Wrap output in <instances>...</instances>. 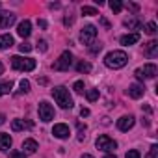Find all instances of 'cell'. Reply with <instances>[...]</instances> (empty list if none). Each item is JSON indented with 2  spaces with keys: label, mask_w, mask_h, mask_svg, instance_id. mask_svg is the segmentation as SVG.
I'll return each mask as SVG.
<instances>
[{
  "label": "cell",
  "mask_w": 158,
  "mask_h": 158,
  "mask_svg": "<svg viewBox=\"0 0 158 158\" xmlns=\"http://www.w3.org/2000/svg\"><path fill=\"white\" fill-rule=\"evenodd\" d=\"M127 61H128V56H127V52H123V50H112V52H108L106 58H104V63H106V67H110V69H121V67L127 65Z\"/></svg>",
  "instance_id": "6da1fadb"
},
{
  "label": "cell",
  "mask_w": 158,
  "mask_h": 158,
  "mask_svg": "<svg viewBox=\"0 0 158 158\" xmlns=\"http://www.w3.org/2000/svg\"><path fill=\"white\" fill-rule=\"evenodd\" d=\"M52 97H54V101L60 104V108H73L74 106V102H73V97L69 95V89L67 88H63V86H58V88H54L52 89Z\"/></svg>",
  "instance_id": "7a4b0ae2"
},
{
  "label": "cell",
  "mask_w": 158,
  "mask_h": 158,
  "mask_svg": "<svg viewBox=\"0 0 158 158\" xmlns=\"http://www.w3.org/2000/svg\"><path fill=\"white\" fill-rule=\"evenodd\" d=\"M11 67L15 71H26V73H30V71L35 69V60L23 58V56H13L11 58Z\"/></svg>",
  "instance_id": "3957f363"
},
{
  "label": "cell",
  "mask_w": 158,
  "mask_h": 158,
  "mask_svg": "<svg viewBox=\"0 0 158 158\" xmlns=\"http://www.w3.org/2000/svg\"><path fill=\"white\" fill-rule=\"evenodd\" d=\"M134 74H136L138 80H149V78H154V76L158 74V69H156L154 63H147V65H143V67H138V69L134 71Z\"/></svg>",
  "instance_id": "277c9868"
},
{
  "label": "cell",
  "mask_w": 158,
  "mask_h": 158,
  "mask_svg": "<svg viewBox=\"0 0 158 158\" xmlns=\"http://www.w3.org/2000/svg\"><path fill=\"white\" fill-rule=\"evenodd\" d=\"M95 145H97V149H101V151H104V152H112V154H114V151L117 149V143H115L110 136H106V134L99 136L97 141H95Z\"/></svg>",
  "instance_id": "5b68a950"
},
{
  "label": "cell",
  "mask_w": 158,
  "mask_h": 158,
  "mask_svg": "<svg viewBox=\"0 0 158 158\" xmlns=\"http://www.w3.org/2000/svg\"><path fill=\"white\" fill-rule=\"evenodd\" d=\"M71 63H73V54H71L69 50H65V52L52 63V69H54V71H69Z\"/></svg>",
  "instance_id": "8992f818"
},
{
  "label": "cell",
  "mask_w": 158,
  "mask_h": 158,
  "mask_svg": "<svg viewBox=\"0 0 158 158\" xmlns=\"http://www.w3.org/2000/svg\"><path fill=\"white\" fill-rule=\"evenodd\" d=\"M95 37H97V28H95L93 24H88V26L82 28V32H80V41H82L84 45H91V43L95 41Z\"/></svg>",
  "instance_id": "52a82bcc"
},
{
  "label": "cell",
  "mask_w": 158,
  "mask_h": 158,
  "mask_svg": "<svg viewBox=\"0 0 158 158\" xmlns=\"http://www.w3.org/2000/svg\"><path fill=\"white\" fill-rule=\"evenodd\" d=\"M37 110H39V119H41V121L48 123V121H52V119H54V108H52L47 101H41Z\"/></svg>",
  "instance_id": "ba28073f"
},
{
  "label": "cell",
  "mask_w": 158,
  "mask_h": 158,
  "mask_svg": "<svg viewBox=\"0 0 158 158\" xmlns=\"http://www.w3.org/2000/svg\"><path fill=\"white\" fill-rule=\"evenodd\" d=\"M134 123H136L134 115H123L121 119H117V128L121 132H127V130H130L134 127Z\"/></svg>",
  "instance_id": "9c48e42d"
},
{
  "label": "cell",
  "mask_w": 158,
  "mask_h": 158,
  "mask_svg": "<svg viewBox=\"0 0 158 158\" xmlns=\"http://www.w3.org/2000/svg\"><path fill=\"white\" fill-rule=\"evenodd\" d=\"M52 134H54V138L65 139V138H69V136H71V130H69V127H67V125H63V123H58V125H54V128H52Z\"/></svg>",
  "instance_id": "30bf717a"
},
{
  "label": "cell",
  "mask_w": 158,
  "mask_h": 158,
  "mask_svg": "<svg viewBox=\"0 0 158 158\" xmlns=\"http://www.w3.org/2000/svg\"><path fill=\"white\" fill-rule=\"evenodd\" d=\"M143 93H145V88H143L141 84H130L128 89H127V95H128L130 99H141Z\"/></svg>",
  "instance_id": "8fae6325"
},
{
  "label": "cell",
  "mask_w": 158,
  "mask_h": 158,
  "mask_svg": "<svg viewBox=\"0 0 158 158\" xmlns=\"http://www.w3.org/2000/svg\"><path fill=\"white\" fill-rule=\"evenodd\" d=\"M24 128H34V123L32 121H26V119H13L11 121V130L13 132L24 130Z\"/></svg>",
  "instance_id": "7c38bea8"
},
{
  "label": "cell",
  "mask_w": 158,
  "mask_h": 158,
  "mask_svg": "<svg viewBox=\"0 0 158 158\" xmlns=\"http://www.w3.org/2000/svg\"><path fill=\"white\" fill-rule=\"evenodd\" d=\"M35 151H37V141H35V139L28 138V139L23 141V152H24V154H34Z\"/></svg>",
  "instance_id": "4fadbf2b"
},
{
  "label": "cell",
  "mask_w": 158,
  "mask_h": 158,
  "mask_svg": "<svg viewBox=\"0 0 158 158\" xmlns=\"http://www.w3.org/2000/svg\"><path fill=\"white\" fill-rule=\"evenodd\" d=\"M17 34L24 39V37H28L30 34H32V23L30 21H23L21 24H19V28H17Z\"/></svg>",
  "instance_id": "5bb4252c"
},
{
  "label": "cell",
  "mask_w": 158,
  "mask_h": 158,
  "mask_svg": "<svg viewBox=\"0 0 158 158\" xmlns=\"http://www.w3.org/2000/svg\"><path fill=\"white\" fill-rule=\"evenodd\" d=\"M15 23V15L11 13H0V28H10Z\"/></svg>",
  "instance_id": "9a60e30c"
},
{
  "label": "cell",
  "mask_w": 158,
  "mask_h": 158,
  "mask_svg": "<svg viewBox=\"0 0 158 158\" xmlns=\"http://www.w3.org/2000/svg\"><path fill=\"white\" fill-rule=\"evenodd\" d=\"M145 54H147L149 58H156V56H158V43H156V41H149V43L145 45Z\"/></svg>",
  "instance_id": "2e32d148"
},
{
  "label": "cell",
  "mask_w": 158,
  "mask_h": 158,
  "mask_svg": "<svg viewBox=\"0 0 158 158\" xmlns=\"http://www.w3.org/2000/svg\"><path fill=\"white\" fill-rule=\"evenodd\" d=\"M138 41H139V34H127V35L121 37V45H125V47L134 45V43H138Z\"/></svg>",
  "instance_id": "e0dca14e"
},
{
  "label": "cell",
  "mask_w": 158,
  "mask_h": 158,
  "mask_svg": "<svg viewBox=\"0 0 158 158\" xmlns=\"http://www.w3.org/2000/svg\"><path fill=\"white\" fill-rule=\"evenodd\" d=\"M10 147H11V136L2 132L0 134V151H8Z\"/></svg>",
  "instance_id": "ac0fdd59"
},
{
  "label": "cell",
  "mask_w": 158,
  "mask_h": 158,
  "mask_svg": "<svg viewBox=\"0 0 158 158\" xmlns=\"http://www.w3.org/2000/svg\"><path fill=\"white\" fill-rule=\"evenodd\" d=\"M10 47H13V37H11L10 34L0 35V50H6V48H10Z\"/></svg>",
  "instance_id": "d6986e66"
},
{
  "label": "cell",
  "mask_w": 158,
  "mask_h": 158,
  "mask_svg": "<svg viewBox=\"0 0 158 158\" xmlns=\"http://www.w3.org/2000/svg\"><path fill=\"white\" fill-rule=\"evenodd\" d=\"M11 89H13V82H11V80L0 82V95H8Z\"/></svg>",
  "instance_id": "ffe728a7"
},
{
  "label": "cell",
  "mask_w": 158,
  "mask_h": 158,
  "mask_svg": "<svg viewBox=\"0 0 158 158\" xmlns=\"http://www.w3.org/2000/svg\"><path fill=\"white\" fill-rule=\"evenodd\" d=\"M76 71L78 73H89L91 71V63H88V61H80L76 65Z\"/></svg>",
  "instance_id": "44dd1931"
},
{
  "label": "cell",
  "mask_w": 158,
  "mask_h": 158,
  "mask_svg": "<svg viewBox=\"0 0 158 158\" xmlns=\"http://www.w3.org/2000/svg\"><path fill=\"white\" fill-rule=\"evenodd\" d=\"M86 97H88L89 102L97 101V99H99V89H88V91H86Z\"/></svg>",
  "instance_id": "7402d4cb"
},
{
  "label": "cell",
  "mask_w": 158,
  "mask_h": 158,
  "mask_svg": "<svg viewBox=\"0 0 158 158\" xmlns=\"http://www.w3.org/2000/svg\"><path fill=\"white\" fill-rule=\"evenodd\" d=\"M110 10H112L114 13H119V11L123 10V4L119 2V0H112V2H110Z\"/></svg>",
  "instance_id": "603a6c76"
},
{
  "label": "cell",
  "mask_w": 158,
  "mask_h": 158,
  "mask_svg": "<svg viewBox=\"0 0 158 158\" xmlns=\"http://www.w3.org/2000/svg\"><path fill=\"white\" fill-rule=\"evenodd\" d=\"M82 15H88V17H91V15H99V11H97L95 8H89V6H84V8H82Z\"/></svg>",
  "instance_id": "cb8c5ba5"
},
{
  "label": "cell",
  "mask_w": 158,
  "mask_h": 158,
  "mask_svg": "<svg viewBox=\"0 0 158 158\" xmlns=\"http://www.w3.org/2000/svg\"><path fill=\"white\" fill-rule=\"evenodd\" d=\"M19 93H28L30 91V82L28 80H21V84H19Z\"/></svg>",
  "instance_id": "d4e9b609"
},
{
  "label": "cell",
  "mask_w": 158,
  "mask_h": 158,
  "mask_svg": "<svg viewBox=\"0 0 158 158\" xmlns=\"http://www.w3.org/2000/svg\"><path fill=\"white\" fill-rule=\"evenodd\" d=\"M145 32H147L149 35H152V34L156 32V23H147V24H145Z\"/></svg>",
  "instance_id": "484cf974"
},
{
  "label": "cell",
  "mask_w": 158,
  "mask_h": 158,
  "mask_svg": "<svg viewBox=\"0 0 158 158\" xmlns=\"http://www.w3.org/2000/svg\"><path fill=\"white\" fill-rule=\"evenodd\" d=\"M19 50H21V52H23V54H28V52H30V50H32V45H30V43H26V41H24V43H21V45H19Z\"/></svg>",
  "instance_id": "4316f807"
},
{
  "label": "cell",
  "mask_w": 158,
  "mask_h": 158,
  "mask_svg": "<svg viewBox=\"0 0 158 158\" xmlns=\"http://www.w3.org/2000/svg\"><path fill=\"white\" fill-rule=\"evenodd\" d=\"M147 158H158V145H152L147 152Z\"/></svg>",
  "instance_id": "83f0119b"
},
{
  "label": "cell",
  "mask_w": 158,
  "mask_h": 158,
  "mask_svg": "<svg viewBox=\"0 0 158 158\" xmlns=\"http://www.w3.org/2000/svg\"><path fill=\"white\" fill-rule=\"evenodd\" d=\"M73 89L76 91V93H84V82H74V86H73Z\"/></svg>",
  "instance_id": "f1b7e54d"
},
{
  "label": "cell",
  "mask_w": 158,
  "mask_h": 158,
  "mask_svg": "<svg viewBox=\"0 0 158 158\" xmlns=\"http://www.w3.org/2000/svg\"><path fill=\"white\" fill-rule=\"evenodd\" d=\"M10 158H26V154L21 152V151H11L10 152Z\"/></svg>",
  "instance_id": "f546056e"
},
{
  "label": "cell",
  "mask_w": 158,
  "mask_h": 158,
  "mask_svg": "<svg viewBox=\"0 0 158 158\" xmlns=\"http://www.w3.org/2000/svg\"><path fill=\"white\" fill-rule=\"evenodd\" d=\"M127 158H141V156H139V151L132 149V151H128V152H127Z\"/></svg>",
  "instance_id": "4dcf8cb0"
},
{
  "label": "cell",
  "mask_w": 158,
  "mask_h": 158,
  "mask_svg": "<svg viewBox=\"0 0 158 158\" xmlns=\"http://www.w3.org/2000/svg\"><path fill=\"white\" fill-rule=\"evenodd\" d=\"M138 24H139V23H138L136 19H132V21H127V23H125V26H127V28H136Z\"/></svg>",
  "instance_id": "1f68e13d"
},
{
  "label": "cell",
  "mask_w": 158,
  "mask_h": 158,
  "mask_svg": "<svg viewBox=\"0 0 158 158\" xmlns=\"http://www.w3.org/2000/svg\"><path fill=\"white\" fill-rule=\"evenodd\" d=\"M89 50H91V54H99V52L102 50V45H101V43H99V45H93Z\"/></svg>",
  "instance_id": "d6a6232c"
},
{
  "label": "cell",
  "mask_w": 158,
  "mask_h": 158,
  "mask_svg": "<svg viewBox=\"0 0 158 158\" xmlns=\"http://www.w3.org/2000/svg\"><path fill=\"white\" fill-rule=\"evenodd\" d=\"M37 26L45 30V28H47V21H43V19H39V21H37Z\"/></svg>",
  "instance_id": "836d02e7"
},
{
  "label": "cell",
  "mask_w": 158,
  "mask_h": 158,
  "mask_svg": "<svg viewBox=\"0 0 158 158\" xmlns=\"http://www.w3.org/2000/svg\"><path fill=\"white\" fill-rule=\"evenodd\" d=\"M37 45H39V48H41L43 52H47V41H39Z\"/></svg>",
  "instance_id": "e575fe53"
},
{
  "label": "cell",
  "mask_w": 158,
  "mask_h": 158,
  "mask_svg": "<svg viewBox=\"0 0 158 158\" xmlns=\"http://www.w3.org/2000/svg\"><path fill=\"white\" fill-rule=\"evenodd\" d=\"M63 24H65V26L73 24V17H65V19H63Z\"/></svg>",
  "instance_id": "d590c367"
},
{
  "label": "cell",
  "mask_w": 158,
  "mask_h": 158,
  "mask_svg": "<svg viewBox=\"0 0 158 158\" xmlns=\"http://www.w3.org/2000/svg\"><path fill=\"white\" fill-rule=\"evenodd\" d=\"M101 24H102L104 28H110V23H108V21L104 19V17H101Z\"/></svg>",
  "instance_id": "8d00e7d4"
},
{
  "label": "cell",
  "mask_w": 158,
  "mask_h": 158,
  "mask_svg": "<svg viewBox=\"0 0 158 158\" xmlns=\"http://www.w3.org/2000/svg\"><path fill=\"white\" fill-rule=\"evenodd\" d=\"M80 115H82V117H88V115H89V110H88V108H82V110H80Z\"/></svg>",
  "instance_id": "74e56055"
},
{
  "label": "cell",
  "mask_w": 158,
  "mask_h": 158,
  "mask_svg": "<svg viewBox=\"0 0 158 158\" xmlns=\"http://www.w3.org/2000/svg\"><path fill=\"white\" fill-rule=\"evenodd\" d=\"M4 121H6V115H4V114H0V125H4Z\"/></svg>",
  "instance_id": "f35d334b"
},
{
  "label": "cell",
  "mask_w": 158,
  "mask_h": 158,
  "mask_svg": "<svg viewBox=\"0 0 158 158\" xmlns=\"http://www.w3.org/2000/svg\"><path fill=\"white\" fill-rule=\"evenodd\" d=\"M4 73V65H2V61H0V74Z\"/></svg>",
  "instance_id": "ab89813d"
},
{
  "label": "cell",
  "mask_w": 158,
  "mask_h": 158,
  "mask_svg": "<svg viewBox=\"0 0 158 158\" xmlns=\"http://www.w3.org/2000/svg\"><path fill=\"white\" fill-rule=\"evenodd\" d=\"M80 158H93V156H91V154H82Z\"/></svg>",
  "instance_id": "60d3db41"
},
{
  "label": "cell",
  "mask_w": 158,
  "mask_h": 158,
  "mask_svg": "<svg viewBox=\"0 0 158 158\" xmlns=\"http://www.w3.org/2000/svg\"><path fill=\"white\" fill-rule=\"evenodd\" d=\"M104 158H115V154H106Z\"/></svg>",
  "instance_id": "b9f144b4"
}]
</instances>
